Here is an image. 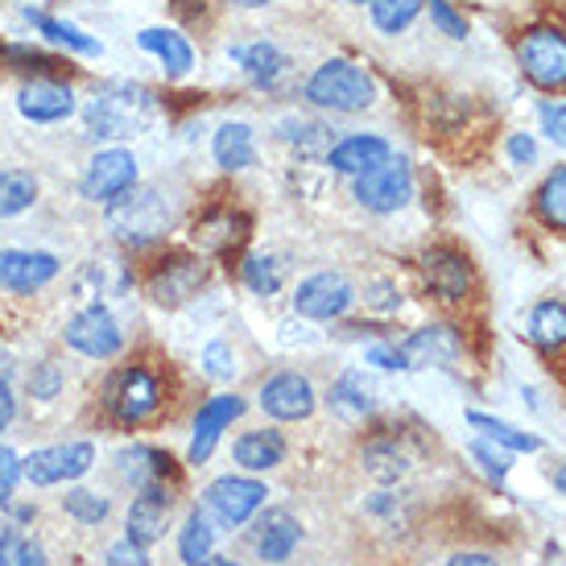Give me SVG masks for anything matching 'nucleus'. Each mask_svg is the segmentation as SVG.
<instances>
[{
  "instance_id": "f257e3e1",
  "label": "nucleus",
  "mask_w": 566,
  "mask_h": 566,
  "mask_svg": "<svg viewBox=\"0 0 566 566\" xmlns=\"http://www.w3.org/2000/svg\"><path fill=\"white\" fill-rule=\"evenodd\" d=\"M154 116H158V95L142 87V83H104L83 104L87 137L104 145L133 142L137 133L154 125Z\"/></svg>"
},
{
  "instance_id": "f03ea898",
  "label": "nucleus",
  "mask_w": 566,
  "mask_h": 566,
  "mask_svg": "<svg viewBox=\"0 0 566 566\" xmlns=\"http://www.w3.org/2000/svg\"><path fill=\"white\" fill-rule=\"evenodd\" d=\"M306 99L323 112L335 116H352L377 104V80L373 71H364L360 63H347V59H327L311 71L306 80Z\"/></svg>"
},
{
  "instance_id": "7ed1b4c3",
  "label": "nucleus",
  "mask_w": 566,
  "mask_h": 566,
  "mask_svg": "<svg viewBox=\"0 0 566 566\" xmlns=\"http://www.w3.org/2000/svg\"><path fill=\"white\" fill-rule=\"evenodd\" d=\"M108 228L112 237L128 244V249L154 244L174 228V203L161 199V190L154 187H133L125 199H116L108 207Z\"/></svg>"
},
{
  "instance_id": "20e7f679",
  "label": "nucleus",
  "mask_w": 566,
  "mask_h": 566,
  "mask_svg": "<svg viewBox=\"0 0 566 566\" xmlns=\"http://www.w3.org/2000/svg\"><path fill=\"white\" fill-rule=\"evenodd\" d=\"M517 63L521 75L534 87H542V92L566 87V30H558V25H530L517 38Z\"/></svg>"
},
{
  "instance_id": "39448f33",
  "label": "nucleus",
  "mask_w": 566,
  "mask_h": 566,
  "mask_svg": "<svg viewBox=\"0 0 566 566\" xmlns=\"http://www.w3.org/2000/svg\"><path fill=\"white\" fill-rule=\"evenodd\" d=\"M133 187H137V158L128 149H120V145L99 149L80 178L83 199L95 207H112L116 199H125Z\"/></svg>"
},
{
  "instance_id": "423d86ee",
  "label": "nucleus",
  "mask_w": 566,
  "mask_h": 566,
  "mask_svg": "<svg viewBox=\"0 0 566 566\" xmlns=\"http://www.w3.org/2000/svg\"><path fill=\"white\" fill-rule=\"evenodd\" d=\"M356 199H360V207L377 211V216L401 211L413 199V170H409V161L389 154L380 166L356 174Z\"/></svg>"
},
{
  "instance_id": "0eeeda50",
  "label": "nucleus",
  "mask_w": 566,
  "mask_h": 566,
  "mask_svg": "<svg viewBox=\"0 0 566 566\" xmlns=\"http://www.w3.org/2000/svg\"><path fill=\"white\" fill-rule=\"evenodd\" d=\"M95 468V447L92 442H54V447H42L33 455L21 459V475L30 480L33 488H54V484H71Z\"/></svg>"
},
{
  "instance_id": "6e6552de",
  "label": "nucleus",
  "mask_w": 566,
  "mask_h": 566,
  "mask_svg": "<svg viewBox=\"0 0 566 566\" xmlns=\"http://www.w3.org/2000/svg\"><path fill=\"white\" fill-rule=\"evenodd\" d=\"M352 302H356L352 282L339 269H323V273L306 277L294 290V315L311 318V323H335V318H344L352 311Z\"/></svg>"
},
{
  "instance_id": "1a4fd4ad",
  "label": "nucleus",
  "mask_w": 566,
  "mask_h": 566,
  "mask_svg": "<svg viewBox=\"0 0 566 566\" xmlns=\"http://www.w3.org/2000/svg\"><path fill=\"white\" fill-rule=\"evenodd\" d=\"M161 406V380L149 368H125L116 373L108 385V409L125 426H137L145 418H154Z\"/></svg>"
},
{
  "instance_id": "9d476101",
  "label": "nucleus",
  "mask_w": 566,
  "mask_h": 566,
  "mask_svg": "<svg viewBox=\"0 0 566 566\" xmlns=\"http://www.w3.org/2000/svg\"><path fill=\"white\" fill-rule=\"evenodd\" d=\"M63 339L87 360H112L125 347V331H120V323H116L108 306H87V311H80L66 323Z\"/></svg>"
},
{
  "instance_id": "9b49d317",
  "label": "nucleus",
  "mask_w": 566,
  "mask_h": 566,
  "mask_svg": "<svg viewBox=\"0 0 566 566\" xmlns=\"http://www.w3.org/2000/svg\"><path fill=\"white\" fill-rule=\"evenodd\" d=\"M265 484L249 480V475H220L216 484L207 488V513L220 525H244V521L265 504Z\"/></svg>"
},
{
  "instance_id": "f8f14e48",
  "label": "nucleus",
  "mask_w": 566,
  "mask_h": 566,
  "mask_svg": "<svg viewBox=\"0 0 566 566\" xmlns=\"http://www.w3.org/2000/svg\"><path fill=\"white\" fill-rule=\"evenodd\" d=\"M80 108L75 87L63 80H33L17 92V112L30 120V125H63Z\"/></svg>"
},
{
  "instance_id": "ddd939ff",
  "label": "nucleus",
  "mask_w": 566,
  "mask_h": 566,
  "mask_svg": "<svg viewBox=\"0 0 566 566\" xmlns=\"http://www.w3.org/2000/svg\"><path fill=\"white\" fill-rule=\"evenodd\" d=\"M261 409H265L269 418H277V422H302V418H311L318 406L315 397V385L302 377V373H277V377H269L261 385Z\"/></svg>"
},
{
  "instance_id": "4468645a",
  "label": "nucleus",
  "mask_w": 566,
  "mask_h": 566,
  "mask_svg": "<svg viewBox=\"0 0 566 566\" xmlns=\"http://www.w3.org/2000/svg\"><path fill=\"white\" fill-rule=\"evenodd\" d=\"M59 256L38 249H0V290L9 294H33L59 277Z\"/></svg>"
},
{
  "instance_id": "2eb2a0df",
  "label": "nucleus",
  "mask_w": 566,
  "mask_h": 566,
  "mask_svg": "<svg viewBox=\"0 0 566 566\" xmlns=\"http://www.w3.org/2000/svg\"><path fill=\"white\" fill-rule=\"evenodd\" d=\"M422 282L439 302H463L472 294V265H468V256L455 249H426Z\"/></svg>"
},
{
  "instance_id": "dca6fc26",
  "label": "nucleus",
  "mask_w": 566,
  "mask_h": 566,
  "mask_svg": "<svg viewBox=\"0 0 566 566\" xmlns=\"http://www.w3.org/2000/svg\"><path fill=\"white\" fill-rule=\"evenodd\" d=\"M170 513H174V492L166 488V480L137 488V496H133V504H128V537L142 542V546L166 537V530H170Z\"/></svg>"
},
{
  "instance_id": "f3484780",
  "label": "nucleus",
  "mask_w": 566,
  "mask_h": 566,
  "mask_svg": "<svg viewBox=\"0 0 566 566\" xmlns=\"http://www.w3.org/2000/svg\"><path fill=\"white\" fill-rule=\"evenodd\" d=\"M240 413H244V401L237 394H220L211 397L207 406H199L195 413V434H190V451H187V463H207L211 451H216V442L228 426L237 422Z\"/></svg>"
},
{
  "instance_id": "a211bd4d",
  "label": "nucleus",
  "mask_w": 566,
  "mask_h": 566,
  "mask_svg": "<svg viewBox=\"0 0 566 566\" xmlns=\"http://www.w3.org/2000/svg\"><path fill=\"white\" fill-rule=\"evenodd\" d=\"M203 261H190V256H170L149 273V298L161 306H182L187 298L199 294L203 285Z\"/></svg>"
},
{
  "instance_id": "6ab92c4d",
  "label": "nucleus",
  "mask_w": 566,
  "mask_h": 566,
  "mask_svg": "<svg viewBox=\"0 0 566 566\" xmlns=\"http://www.w3.org/2000/svg\"><path fill=\"white\" fill-rule=\"evenodd\" d=\"M302 525L290 509H265V517L252 525V551L261 554V563H285L298 551Z\"/></svg>"
},
{
  "instance_id": "aec40b11",
  "label": "nucleus",
  "mask_w": 566,
  "mask_h": 566,
  "mask_svg": "<svg viewBox=\"0 0 566 566\" xmlns=\"http://www.w3.org/2000/svg\"><path fill=\"white\" fill-rule=\"evenodd\" d=\"M228 59L249 75V83H256V87H265V92H273L277 83L290 75V59H285V50L277 46V42H240V46L228 50Z\"/></svg>"
},
{
  "instance_id": "412c9836",
  "label": "nucleus",
  "mask_w": 566,
  "mask_h": 566,
  "mask_svg": "<svg viewBox=\"0 0 566 566\" xmlns=\"http://www.w3.org/2000/svg\"><path fill=\"white\" fill-rule=\"evenodd\" d=\"M389 154H394V145L385 142V137H377V133H352V137H344L339 145L327 149V166L335 174H352L356 178V174L380 166Z\"/></svg>"
},
{
  "instance_id": "4be33fe9",
  "label": "nucleus",
  "mask_w": 566,
  "mask_h": 566,
  "mask_svg": "<svg viewBox=\"0 0 566 566\" xmlns=\"http://www.w3.org/2000/svg\"><path fill=\"white\" fill-rule=\"evenodd\" d=\"M137 46L145 54H154L170 80H182V75H190V66H195V46L187 42V33L170 30V25H149V30H142L137 33Z\"/></svg>"
},
{
  "instance_id": "5701e85b",
  "label": "nucleus",
  "mask_w": 566,
  "mask_h": 566,
  "mask_svg": "<svg viewBox=\"0 0 566 566\" xmlns=\"http://www.w3.org/2000/svg\"><path fill=\"white\" fill-rule=\"evenodd\" d=\"M397 352H401V364H406V368L451 364L459 356V335L451 327H422V331H413Z\"/></svg>"
},
{
  "instance_id": "b1692460",
  "label": "nucleus",
  "mask_w": 566,
  "mask_h": 566,
  "mask_svg": "<svg viewBox=\"0 0 566 566\" xmlns=\"http://www.w3.org/2000/svg\"><path fill=\"white\" fill-rule=\"evenodd\" d=\"M116 472H120V480H125V484H133V488L158 484V480H166V475H170V455H166V451H158V447L133 442V447H125V451L116 455Z\"/></svg>"
},
{
  "instance_id": "393cba45",
  "label": "nucleus",
  "mask_w": 566,
  "mask_h": 566,
  "mask_svg": "<svg viewBox=\"0 0 566 566\" xmlns=\"http://www.w3.org/2000/svg\"><path fill=\"white\" fill-rule=\"evenodd\" d=\"M211 154H216L223 170H249L256 161V133H252V125H244V120L220 125L216 137H211Z\"/></svg>"
},
{
  "instance_id": "a878e982",
  "label": "nucleus",
  "mask_w": 566,
  "mask_h": 566,
  "mask_svg": "<svg viewBox=\"0 0 566 566\" xmlns=\"http://www.w3.org/2000/svg\"><path fill=\"white\" fill-rule=\"evenodd\" d=\"M25 21H30L33 30L42 33L46 42H54V46L71 50V54H83V59H95L99 54V42H95L92 33H83L80 25H71V21H63V17L54 13H42V9H25Z\"/></svg>"
},
{
  "instance_id": "bb28decb",
  "label": "nucleus",
  "mask_w": 566,
  "mask_h": 566,
  "mask_svg": "<svg viewBox=\"0 0 566 566\" xmlns=\"http://www.w3.org/2000/svg\"><path fill=\"white\" fill-rule=\"evenodd\" d=\"M285 459V439L277 430H249L237 439V463L249 472H269Z\"/></svg>"
},
{
  "instance_id": "cd10ccee",
  "label": "nucleus",
  "mask_w": 566,
  "mask_h": 566,
  "mask_svg": "<svg viewBox=\"0 0 566 566\" xmlns=\"http://www.w3.org/2000/svg\"><path fill=\"white\" fill-rule=\"evenodd\" d=\"M525 335L534 339L542 352H554V347L566 344V302L546 298L530 311V323H525Z\"/></svg>"
},
{
  "instance_id": "c85d7f7f",
  "label": "nucleus",
  "mask_w": 566,
  "mask_h": 566,
  "mask_svg": "<svg viewBox=\"0 0 566 566\" xmlns=\"http://www.w3.org/2000/svg\"><path fill=\"white\" fill-rule=\"evenodd\" d=\"M364 463H368V472L377 475V480L389 484V480H397V475H406L413 468V451L389 434V439H377L364 447Z\"/></svg>"
},
{
  "instance_id": "c756f323",
  "label": "nucleus",
  "mask_w": 566,
  "mask_h": 566,
  "mask_svg": "<svg viewBox=\"0 0 566 566\" xmlns=\"http://www.w3.org/2000/svg\"><path fill=\"white\" fill-rule=\"evenodd\" d=\"M468 426H472V430H480L488 442L504 447V451H521V455H534V451H542V439H537V434H530V430H517V426L501 422V418H492V413H468Z\"/></svg>"
},
{
  "instance_id": "7c9ffc66",
  "label": "nucleus",
  "mask_w": 566,
  "mask_h": 566,
  "mask_svg": "<svg viewBox=\"0 0 566 566\" xmlns=\"http://www.w3.org/2000/svg\"><path fill=\"white\" fill-rule=\"evenodd\" d=\"M331 409H339L344 418H364L377 409V397H373V385L360 377V373H344V377L331 385Z\"/></svg>"
},
{
  "instance_id": "2f4dec72",
  "label": "nucleus",
  "mask_w": 566,
  "mask_h": 566,
  "mask_svg": "<svg viewBox=\"0 0 566 566\" xmlns=\"http://www.w3.org/2000/svg\"><path fill=\"white\" fill-rule=\"evenodd\" d=\"M178 554H182V563L187 566H207L211 563V554H216V530H211V521H207L203 509H195L182 525V537H178Z\"/></svg>"
},
{
  "instance_id": "473e14b6",
  "label": "nucleus",
  "mask_w": 566,
  "mask_h": 566,
  "mask_svg": "<svg viewBox=\"0 0 566 566\" xmlns=\"http://www.w3.org/2000/svg\"><path fill=\"white\" fill-rule=\"evenodd\" d=\"M38 203V178L30 170H0V220H13Z\"/></svg>"
},
{
  "instance_id": "72a5a7b5",
  "label": "nucleus",
  "mask_w": 566,
  "mask_h": 566,
  "mask_svg": "<svg viewBox=\"0 0 566 566\" xmlns=\"http://www.w3.org/2000/svg\"><path fill=\"white\" fill-rule=\"evenodd\" d=\"M240 277H244V285H249L252 294L273 298L285 282V265L273 256V252H249V256H244V265H240Z\"/></svg>"
},
{
  "instance_id": "f704fd0d",
  "label": "nucleus",
  "mask_w": 566,
  "mask_h": 566,
  "mask_svg": "<svg viewBox=\"0 0 566 566\" xmlns=\"http://www.w3.org/2000/svg\"><path fill=\"white\" fill-rule=\"evenodd\" d=\"M240 228H244L240 216H232V211H211V216H203V220L195 223V244H199V249H211V252H223L244 237Z\"/></svg>"
},
{
  "instance_id": "c9c22d12",
  "label": "nucleus",
  "mask_w": 566,
  "mask_h": 566,
  "mask_svg": "<svg viewBox=\"0 0 566 566\" xmlns=\"http://www.w3.org/2000/svg\"><path fill=\"white\" fill-rule=\"evenodd\" d=\"M534 207L537 216H542V223H551L554 232H566V166H558V170H551L542 178Z\"/></svg>"
},
{
  "instance_id": "e433bc0d",
  "label": "nucleus",
  "mask_w": 566,
  "mask_h": 566,
  "mask_svg": "<svg viewBox=\"0 0 566 566\" xmlns=\"http://www.w3.org/2000/svg\"><path fill=\"white\" fill-rule=\"evenodd\" d=\"M426 9V0H368V13H373V25L380 33H401L413 25V17Z\"/></svg>"
},
{
  "instance_id": "4c0bfd02",
  "label": "nucleus",
  "mask_w": 566,
  "mask_h": 566,
  "mask_svg": "<svg viewBox=\"0 0 566 566\" xmlns=\"http://www.w3.org/2000/svg\"><path fill=\"white\" fill-rule=\"evenodd\" d=\"M0 566H46V551L30 534L4 530L0 534Z\"/></svg>"
},
{
  "instance_id": "58836bf2",
  "label": "nucleus",
  "mask_w": 566,
  "mask_h": 566,
  "mask_svg": "<svg viewBox=\"0 0 566 566\" xmlns=\"http://www.w3.org/2000/svg\"><path fill=\"white\" fill-rule=\"evenodd\" d=\"M63 509L66 517H75L80 525H99V521L108 517V501L99 492H87V488H71L63 496Z\"/></svg>"
},
{
  "instance_id": "ea45409f",
  "label": "nucleus",
  "mask_w": 566,
  "mask_h": 566,
  "mask_svg": "<svg viewBox=\"0 0 566 566\" xmlns=\"http://www.w3.org/2000/svg\"><path fill=\"white\" fill-rule=\"evenodd\" d=\"M426 9H430V21H434V30L439 33L455 38V42L468 38V17L459 13L451 0H426Z\"/></svg>"
},
{
  "instance_id": "a19ab883",
  "label": "nucleus",
  "mask_w": 566,
  "mask_h": 566,
  "mask_svg": "<svg viewBox=\"0 0 566 566\" xmlns=\"http://www.w3.org/2000/svg\"><path fill=\"white\" fill-rule=\"evenodd\" d=\"M203 373L211 380H232L237 377V352L223 344V339H211L203 347Z\"/></svg>"
},
{
  "instance_id": "79ce46f5",
  "label": "nucleus",
  "mask_w": 566,
  "mask_h": 566,
  "mask_svg": "<svg viewBox=\"0 0 566 566\" xmlns=\"http://www.w3.org/2000/svg\"><path fill=\"white\" fill-rule=\"evenodd\" d=\"M472 455L480 459V468H484V475L492 480V484H504V480H509V455H504V451H496L488 439L472 442Z\"/></svg>"
},
{
  "instance_id": "37998d69",
  "label": "nucleus",
  "mask_w": 566,
  "mask_h": 566,
  "mask_svg": "<svg viewBox=\"0 0 566 566\" xmlns=\"http://www.w3.org/2000/svg\"><path fill=\"white\" fill-rule=\"evenodd\" d=\"M537 120H542V133H546L554 145L566 149V104H558V99L542 104V108H537Z\"/></svg>"
},
{
  "instance_id": "c03bdc74",
  "label": "nucleus",
  "mask_w": 566,
  "mask_h": 566,
  "mask_svg": "<svg viewBox=\"0 0 566 566\" xmlns=\"http://www.w3.org/2000/svg\"><path fill=\"white\" fill-rule=\"evenodd\" d=\"M30 389H33V397H42V401L59 397V389H63V368H59V364H38L30 377Z\"/></svg>"
},
{
  "instance_id": "a18cd8bd",
  "label": "nucleus",
  "mask_w": 566,
  "mask_h": 566,
  "mask_svg": "<svg viewBox=\"0 0 566 566\" xmlns=\"http://www.w3.org/2000/svg\"><path fill=\"white\" fill-rule=\"evenodd\" d=\"M104 566H149V554H145L142 542L125 537V542L108 546V554H104Z\"/></svg>"
},
{
  "instance_id": "49530a36",
  "label": "nucleus",
  "mask_w": 566,
  "mask_h": 566,
  "mask_svg": "<svg viewBox=\"0 0 566 566\" xmlns=\"http://www.w3.org/2000/svg\"><path fill=\"white\" fill-rule=\"evenodd\" d=\"M17 480H21V459L9 447H0V504H9Z\"/></svg>"
},
{
  "instance_id": "de8ad7c7",
  "label": "nucleus",
  "mask_w": 566,
  "mask_h": 566,
  "mask_svg": "<svg viewBox=\"0 0 566 566\" xmlns=\"http://www.w3.org/2000/svg\"><path fill=\"white\" fill-rule=\"evenodd\" d=\"M504 149H509V161H513V166H534L537 161V142L530 133H513Z\"/></svg>"
},
{
  "instance_id": "09e8293b",
  "label": "nucleus",
  "mask_w": 566,
  "mask_h": 566,
  "mask_svg": "<svg viewBox=\"0 0 566 566\" xmlns=\"http://www.w3.org/2000/svg\"><path fill=\"white\" fill-rule=\"evenodd\" d=\"M364 360L377 364V368H389V373L406 368V364H401V352H397V347H389V344H373L368 352H364Z\"/></svg>"
},
{
  "instance_id": "8fccbe9b",
  "label": "nucleus",
  "mask_w": 566,
  "mask_h": 566,
  "mask_svg": "<svg viewBox=\"0 0 566 566\" xmlns=\"http://www.w3.org/2000/svg\"><path fill=\"white\" fill-rule=\"evenodd\" d=\"M13 418H17V397L9 389V380H0V430H9Z\"/></svg>"
},
{
  "instance_id": "3c124183",
  "label": "nucleus",
  "mask_w": 566,
  "mask_h": 566,
  "mask_svg": "<svg viewBox=\"0 0 566 566\" xmlns=\"http://www.w3.org/2000/svg\"><path fill=\"white\" fill-rule=\"evenodd\" d=\"M447 566H501L492 554H484V551H463V554H455Z\"/></svg>"
},
{
  "instance_id": "603ef678",
  "label": "nucleus",
  "mask_w": 566,
  "mask_h": 566,
  "mask_svg": "<svg viewBox=\"0 0 566 566\" xmlns=\"http://www.w3.org/2000/svg\"><path fill=\"white\" fill-rule=\"evenodd\" d=\"M554 484H558V492H563V496H566V463H563V468H558V472H554Z\"/></svg>"
},
{
  "instance_id": "864d4df0",
  "label": "nucleus",
  "mask_w": 566,
  "mask_h": 566,
  "mask_svg": "<svg viewBox=\"0 0 566 566\" xmlns=\"http://www.w3.org/2000/svg\"><path fill=\"white\" fill-rule=\"evenodd\" d=\"M232 4H240V9H261V4H269V0H232Z\"/></svg>"
},
{
  "instance_id": "5fc2aeb1",
  "label": "nucleus",
  "mask_w": 566,
  "mask_h": 566,
  "mask_svg": "<svg viewBox=\"0 0 566 566\" xmlns=\"http://www.w3.org/2000/svg\"><path fill=\"white\" fill-rule=\"evenodd\" d=\"M216 566H240V563H232V558H216Z\"/></svg>"
}]
</instances>
